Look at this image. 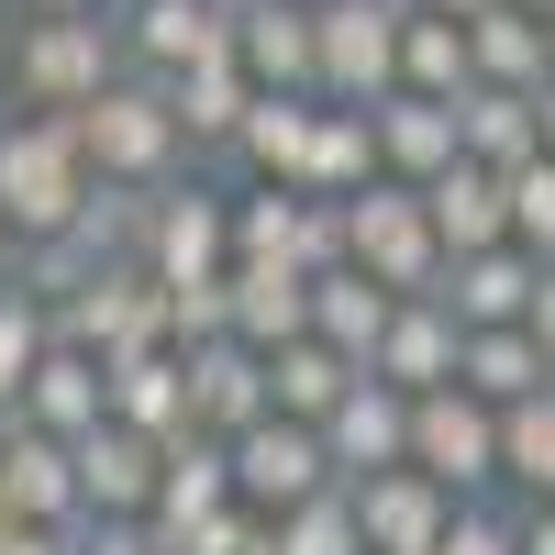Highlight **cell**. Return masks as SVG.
I'll return each instance as SVG.
<instances>
[{
	"instance_id": "cell-48",
	"label": "cell",
	"mask_w": 555,
	"mask_h": 555,
	"mask_svg": "<svg viewBox=\"0 0 555 555\" xmlns=\"http://www.w3.org/2000/svg\"><path fill=\"white\" fill-rule=\"evenodd\" d=\"M544 156H555V78H544Z\"/></svg>"
},
{
	"instance_id": "cell-13",
	"label": "cell",
	"mask_w": 555,
	"mask_h": 555,
	"mask_svg": "<svg viewBox=\"0 0 555 555\" xmlns=\"http://www.w3.org/2000/svg\"><path fill=\"white\" fill-rule=\"evenodd\" d=\"M156 489H167V444L145 434H78V500H89V522H156Z\"/></svg>"
},
{
	"instance_id": "cell-41",
	"label": "cell",
	"mask_w": 555,
	"mask_h": 555,
	"mask_svg": "<svg viewBox=\"0 0 555 555\" xmlns=\"http://www.w3.org/2000/svg\"><path fill=\"white\" fill-rule=\"evenodd\" d=\"M78 555H167L156 522H78Z\"/></svg>"
},
{
	"instance_id": "cell-16",
	"label": "cell",
	"mask_w": 555,
	"mask_h": 555,
	"mask_svg": "<svg viewBox=\"0 0 555 555\" xmlns=\"http://www.w3.org/2000/svg\"><path fill=\"white\" fill-rule=\"evenodd\" d=\"M455 366H467V322H455L444 300H400L389 334H378V356H366V378L434 400V389H455Z\"/></svg>"
},
{
	"instance_id": "cell-39",
	"label": "cell",
	"mask_w": 555,
	"mask_h": 555,
	"mask_svg": "<svg viewBox=\"0 0 555 555\" xmlns=\"http://www.w3.org/2000/svg\"><path fill=\"white\" fill-rule=\"evenodd\" d=\"M512 245H533V256L555 267V156L512 167Z\"/></svg>"
},
{
	"instance_id": "cell-24",
	"label": "cell",
	"mask_w": 555,
	"mask_h": 555,
	"mask_svg": "<svg viewBox=\"0 0 555 555\" xmlns=\"http://www.w3.org/2000/svg\"><path fill=\"white\" fill-rule=\"evenodd\" d=\"M378 178H389V167H378V112H356V101H322L300 190H311V201H366Z\"/></svg>"
},
{
	"instance_id": "cell-27",
	"label": "cell",
	"mask_w": 555,
	"mask_h": 555,
	"mask_svg": "<svg viewBox=\"0 0 555 555\" xmlns=\"http://www.w3.org/2000/svg\"><path fill=\"white\" fill-rule=\"evenodd\" d=\"M222 500H234V444H222V434H178V444H167V489H156L167 555H178V533H190V522H211Z\"/></svg>"
},
{
	"instance_id": "cell-4",
	"label": "cell",
	"mask_w": 555,
	"mask_h": 555,
	"mask_svg": "<svg viewBox=\"0 0 555 555\" xmlns=\"http://www.w3.org/2000/svg\"><path fill=\"white\" fill-rule=\"evenodd\" d=\"M133 267L156 289H201V278H234V178H178V190L145 201V234H133Z\"/></svg>"
},
{
	"instance_id": "cell-37",
	"label": "cell",
	"mask_w": 555,
	"mask_h": 555,
	"mask_svg": "<svg viewBox=\"0 0 555 555\" xmlns=\"http://www.w3.org/2000/svg\"><path fill=\"white\" fill-rule=\"evenodd\" d=\"M278 555H366L356 489H322V500H300V512H278Z\"/></svg>"
},
{
	"instance_id": "cell-35",
	"label": "cell",
	"mask_w": 555,
	"mask_h": 555,
	"mask_svg": "<svg viewBox=\"0 0 555 555\" xmlns=\"http://www.w3.org/2000/svg\"><path fill=\"white\" fill-rule=\"evenodd\" d=\"M500 478H512L522 500H555V389L500 411Z\"/></svg>"
},
{
	"instance_id": "cell-46",
	"label": "cell",
	"mask_w": 555,
	"mask_h": 555,
	"mask_svg": "<svg viewBox=\"0 0 555 555\" xmlns=\"http://www.w3.org/2000/svg\"><path fill=\"white\" fill-rule=\"evenodd\" d=\"M411 12H444V23H478L489 0H411Z\"/></svg>"
},
{
	"instance_id": "cell-49",
	"label": "cell",
	"mask_w": 555,
	"mask_h": 555,
	"mask_svg": "<svg viewBox=\"0 0 555 555\" xmlns=\"http://www.w3.org/2000/svg\"><path fill=\"white\" fill-rule=\"evenodd\" d=\"M512 12H555V0H512Z\"/></svg>"
},
{
	"instance_id": "cell-7",
	"label": "cell",
	"mask_w": 555,
	"mask_h": 555,
	"mask_svg": "<svg viewBox=\"0 0 555 555\" xmlns=\"http://www.w3.org/2000/svg\"><path fill=\"white\" fill-rule=\"evenodd\" d=\"M411 467H423L434 489H455V500H500V489H512V478H500V411L478 389L411 400Z\"/></svg>"
},
{
	"instance_id": "cell-1",
	"label": "cell",
	"mask_w": 555,
	"mask_h": 555,
	"mask_svg": "<svg viewBox=\"0 0 555 555\" xmlns=\"http://www.w3.org/2000/svg\"><path fill=\"white\" fill-rule=\"evenodd\" d=\"M78 122V156H89V178H101V190H133V201H156V190H178V178H190L201 156H190V122H178V101L156 78H112L101 101L89 112H67Z\"/></svg>"
},
{
	"instance_id": "cell-25",
	"label": "cell",
	"mask_w": 555,
	"mask_h": 555,
	"mask_svg": "<svg viewBox=\"0 0 555 555\" xmlns=\"http://www.w3.org/2000/svg\"><path fill=\"white\" fill-rule=\"evenodd\" d=\"M311 122H322L311 89H267L256 122H245V145L222 156V167H234V178H267V190H300V167H311Z\"/></svg>"
},
{
	"instance_id": "cell-17",
	"label": "cell",
	"mask_w": 555,
	"mask_h": 555,
	"mask_svg": "<svg viewBox=\"0 0 555 555\" xmlns=\"http://www.w3.org/2000/svg\"><path fill=\"white\" fill-rule=\"evenodd\" d=\"M533 289H544V256L533 245H478V256L444 267L434 300L467 322V334H500V322H533Z\"/></svg>"
},
{
	"instance_id": "cell-10",
	"label": "cell",
	"mask_w": 555,
	"mask_h": 555,
	"mask_svg": "<svg viewBox=\"0 0 555 555\" xmlns=\"http://www.w3.org/2000/svg\"><path fill=\"white\" fill-rule=\"evenodd\" d=\"M400 12L411 0H334L322 12V101H356V112H378L389 89H400Z\"/></svg>"
},
{
	"instance_id": "cell-45",
	"label": "cell",
	"mask_w": 555,
	"mask_h": 555,
	"mask_svg": "<svg viewBox=\"0 0 555 555\" xmlns=\"http://www.w3.org/2000/svg\"><path fill=\"white\" fill-rule=\"evenodd\" d=\"M533 345H544V366H555V267H544V289H533Z\"/></svg>"
},
{
	"instance_id": "cell-40",
	"label": "cell",
	"mask_w": 555,
	"mask_h": 555,
	"mask_svg": "<svg viewBox=\"0 0 555 555\" xmlns=\"http://www.w3.org/2000/svg\"><path fill=\"white\" fill-rule=\"evenodd\" d=\"M434 555H522V512H500V500H467L455 512V533Z\"/></svg>"
},
{
	"instance_id": "cell-9",
	"label": "cell",
	"mask_w": 555,
	"mask_h": 555,
	"mask_svg": "<svg viewBox=\"0 0 555 555\" xmlns=\"http://www.w3.org/2000/svg\"><path fill=\"white\" fill-rule=\"evenodd\" d=\"M112 44L133 78H190L211 56H234V0H112Z\"/></svg>"
},
{
	"instance_id": "cell-36",
	"label": "cell",
	"mask_w": 555,
	"mask_h": 555,
	"mask_svg": "<svg viewBox=\"0 0 555 555\" xmlns=\"http://www.w3.org/2000/svg\"><path fill=\"white\" fill-rule=\"evenodd\" d=\"M44 345H56V311L34 289H0V423L23 411V378L44 366Z\"/></svg>"
},
{
	"instance_id": "cell-12",
	"label": "cell",
	"mask_w": 555,
	"mask_h": 555,
	"mask_svg": "<svg viewBox=\"0 0 555 555\" xmlns=\"http://www.w3.org/2000/svg\"><path fill=\"white\" fill-rule=\"evenodd\" d=\"M0 512L78 533V522H89V500H78V444L34 434V423H0Z\"/></svg>"
},
{
	"instance_id": "cell-3",
	"label": "cell",
	"mask_w": 555,
	"mask_h": 555,
	"mask_svg": "<svg viewBox=\"0 0 555 555\" xmlns=\"http://www.w3.org/2000/svg\"><path fill=\"white\" fill-rule=\"evenodd\" d=\"M122 78L112 12L101 23H0V112H89Z\"/></svg>"
},
{
	"instance_id": "cell-31",
	"label": "cell",
	"mask_w": 555,
	"mask_h": 555,
	"mask_svg": "<svg viewBox=\"0 0 555 555\" xmlns=\"http://www.w3.org/2000/svg\"><path fill=\"white\" fill-rule=\"evenodd\" d=\"M467 56H478V89H544L555 56H544V12H512V0H489L467 23Z\"/></svg>"
},
{
	"instance_id": "cell-22",
	"label": "cell",
	"mask_w": 555,
	"mask_h": 555,
	"mask_svg": "<svg viewBox=\"0 0 555 555\" xmlns=\"http://www.w3.org/2000/svg\"><path fill=\"white\" fill-rule=\"evenodd\" d=\"M423 211H434V234H444V256H478V245H512V178L500 167H478V156H455L434 190H423Z\"/></svg>"
},
{
	"instance_id": "cell-51",
	"label": "cell",
	"mask_w": 555,
	"mask_h": 555,
	"mask_svg": "<svg viewBox=\"0 0 555 555\" xmlns=\"http://www.w3.org/2000/svg\"><path fill=\"white\" fill-rule=\"evenodd\" d=\"M300 12H334V0H300Z\"/></svg>"
},
{
	"instance_id": "cell-38",
	"label": "cell",
	"mask_w": 555,
	"mask_h": 555,
	"mask_svg": "<svg viewBox=\"0 0 555 555\" xmlns=\"http://www.w3.org/2000/svg\"><path fill=\"white\" fill-rule=\"evenodd\" d=\"M178 555H278V522L256 512V500H222L211 522H190V533H178Z\"/></svg>"
},
{
	"instance_id": "cell-26",
	"label": "cell",
	"mask_w": 555,
	"mask_h": 555,
	"mask_svg": "<svg viewBox=\"0 0 555 555\" xmlns=\"http://www.w3.org/2000/svg\"><path fill=\"white\" fill-rule=\"evenodd\" d=\"M112 423L122 434H145V444H178V434H201L190 423V356H133V366H112Z\"/></svg>"
},
{
	"instance_id": "cell-8",
	"label": "cell",
	"mask_w": 555,
	"mask_h": 555,
	"mask_svg": "<svg viewBox=\"0 0 555 555\" xmlns=\"http://www.w3.org/2000/svg\"><path fill=\"white\" fill-rule=\"evenodd\" d=\"M56 334L89 345L101 366H133V356H167V345H178V311H167V289H156L145 267H101V278L56 311Z\"/></svg>"
},
{
	"instance_id": "cell-2",
	"label": "cell",
	"mask_w": 555,
	"mask_h": 555,
	"mask_svg": "<svg viewBox=\"0 0 555 555\" xmlns=\"http://www.w3.org/2000/svg\"><path fill=\"white\" fill-rule=\"evenodd\" d=\"M89 201H101V178H89V156H78V122L0 112V222H12V245L78 234Z\"/></svg>"
},
{
	"instance_id": "cell-23",
	"label": "cell",
	"mask_w": 555,
	"mask_h": 555,
	"mask_svg": "<svg viewBox=\"0 0 555 555\" xmlns=\"http://www.w3.org/2000/svg\"><path fill=\"white\" fill-rule=\"evenodd\" d=\"M167 101H178V122H190V156H234L267 89L245 78V56H211V67H190V78H167Z\"/></svg>"
},
{
	"instance_id": "cell-14",
	"label": "cell",
	"mask_w": 555,
	"mask_h": 555,
	"mask_svg": "<svg viewBox=\"0 0 555 555\" xmlns=\"http://www.w3.org/2000/svg\"><path fill=\"white\" fill-rule=\"evenodd\" d=\"M455 512H467V500H455V489H434L423 467H378V478L356 489L366 555H434V544L455 533Z\"/></svg>"
},
{
	"instance_id": "cell-32",
	"label": "cell",
	"mask_w": 555,
	"mask_h": 555,
	"mask_svg": "<svg viewBox=\"0 0 555 555\" xmlns=\"http://www.w3.org/2000/svg\"><path fill=\"white\" fill-rule=\"evenodd\" d=\"M400 89H411V101H467V89H478L467 23H444V12H400Z\"/></svg>"
},
{
	"instance_id": "cell-15",
	"label": "cell",
	"mask_w": 555,
	"mask_h": 555,
	"mask_svg": "<svg viewBox=\"0 0 555 555\" xmlns=\"http://www.w3.org/2000/svg\"><path fill=\"white\" fill-rule=\"evenodd\" d=\"M12 423H34V434H56V444H78V434H101L112 423V366L89 356V345H44V366L23 378V411Z\"/></svg>"
},
{
	"instance_id": "cell-6",
	"label": "cell",
	"mask_w": 555,
	"mask_h": 555,
	"mask_svg": "<svg viewBox=\"0 0 555 555\" xmlns=\"http://www.w3.org/2000/svg\"><path fill=\"white\" fill-rule=\"evenodd\" d=\"M300 267V278H334L345 267V201H311V190H267V178H234V267Z\"/></svg>"
},
{
	"instance_id": "cell-11",
	"label": "cell",
	"mask_w": 555,
	"mask_h": 555,
	"mask_svg": "<svg viewBox=\"0 0 555 555\" xmlns=\"http://www.w3.org/2000/svg\"><path fill=\"white\" fill-rule=\"evenodd\" d=\"M345 489L334 478V444H322V423H289V411H267L256 434H234V500H256V512H300V500Z\"/></svg>"
},
{
	"instance_id": "cell-42",
	"label": "cell",
	"mask_w": 555,
	"mask_h": 555,
	"mask_svg": "<svg viewBox=\"0 0 555 555\" xmlns=\"http://www.w3.org/2000/svg\"><path fill=\"white\" fill-rule=\"evenodd\" d=\"M0 555H78V533H56V522H12V512H0Z\"/></svg>"
},
{
	"instance_id": "cell-34",
	"label": "cell",
	"mask_w": 555,
	"mask_h": 555,
	"mask_svg": "<svg viewBox=\"0 0 555 555\" xmlns=\"http://www.w3.org/2000/svg\"><path fill=\"white\" fill-rule=\"evenodd\" d=\"M455 389H478L489 411H512L533 389H555V366L533 345V322H500V334H467V366H455Z\"/></svg>"
},
{
	"instance_id": "cell-50",
	"label": "cell",
	"mask_w": 555,
	"mask_h": 555,
	"mask_svg": "<svg viewBox=\"0 0 555 555\" xmlns=\"http://www.w3.org/2000/svg\"><path fill=\"white\" fill-rule=\"evenodd\" d=\"M544 56H555V12H544Z\"/></svg>"
},
{
	"instance_id": "cell-30",
	"label": "cell",
	"mask_w": 555,
	"mask_h": 555,
	"mask_svg": "<svg viewBox=\"0 0 555 555\" xmlns=\"http://www.w3.org/2000/svg\"><path fill=\"white\" fill-rule=\"evenodd\" d=\"M389 311H400V289H378L366 267H334V278H311V334L334 345V356H378V334H389Z\"/></svg>"
},
{
	"instance_id": "cell-28",
	"label": "cell",
	"mask_w": 555,
	"mask_h": 555,
	"mask_svg": "<svg viewBox=\"0 0 555 555\" xmlns=\"http://www.w3.org/2000/svg\"><path fill=\"white\" fill-rule=\"evenodd\" d=\"M455 133H467V156L478 167H533L544 156V89H467V101H455Z\"/></svg>"
},
{
	"instance_id": "cell-44",
	"label": "cell",
	"mask_w": 555,
	"mask_h": 555,
	"mask_svg": "<svg viewBox=\"0 0 555 555\" xmlns=\"http://www.w3.org/2000/svg\"><path fill=\"white\" fill-rule=\"evenodd\" d=\"M522 555H555V500H522Z\"/></svg>"
},
{
	"instance_id": "cell-29",
	"label": "cell",
	"mask_w": 555,
	"mask_h": 555,
	"mask_svg": "<svg viewBox=\"0 0 555 555\" xmlns=\"http://www.w3.org/2000/svg\"><path fill=\"white\" fill-rule=\"evenodd\" d=\"M300 334H311V278L245 256V267H234V345L278 356V345H300Z\"/></svg>"
},
{
	"instance_id": "cell-19",
	"label": "cell",
	"mask_w": 555,
	"mask_h": 555,
	"mask_svg": "<svg viewBox=\"0 0 555 555\" xmlns=\"http://www.w3.org/2000/svg\"><path fill=\"white\" fill-rule=\"evenodd\" d=\"M322 444H334V478H345V489H366L378 467H411V389L356 378V389H345V411L322 423Z\"/></svg>"
},
{
	"instance_id": "cell-33",
	"label": "cell",
	"mask_w": 555,
	"mask_h": 555,
	"mask_svg": "<svg viewBox=\"0 0 555 555\" xmlns=\"http://www.w3.org/2000/svg\"><path fill=\"white\" fill-rule=\"evenodd\" d=\"M356 378H366V366L334 356L322 334H300V345H278V356H267V389H278V411H289V423H334Z\"/></svg>"
},
{
	"instance_id": "cell-20",
	"label": "cell",
	"mask_w": 555,
	"mask_h": 555,
	"mask_svg": "<svg viewBox=\"0 0 555 555\" xmlns=\"http://www.w3.org/2000/svg\"><path fill=\"white\" fill-rule=\"evenodd\" d=\"M234 56H245L256 89H311L322 78V12H300V0H234Z\"/></svg>"
},
{
	"instance_id": "cell-47",
	"label": "cell",
	"mask_w": 555,
	"mask_h": 555,
	"mask_svg": "<svg viewBox=\"0 0 555 555\" xmlns=\"http://www.w3.org/2000/svg\"><path fill=\"white\" fill-rule=\"evenodd\" d=\"M12 267H23V245H12V222H0V289H12Z\"/></svg>"
},
{
	"instance_id": "cell-5",
	"label": "cell",
	"mask_w": 555,
	"mask_h": 555,
	"mask_svg": "<svg viewBox=\"0 0 555 555\" xmlns=\"http://www.w3.org/2000/svg\"><path fill=\"white\" fill-rule=\"evenodd\" d=\"M345 267H366V278H378V289H400V300H434L455 256H444V234H434L423 190L378 178L366 201H345Z\"/></svg>"
},
{
	"instance_id": "cell-18",
	"label": "cell",
	"mask_w": 555,
	"mask_h": 555,
	"mask_svg": "<svg viewBox=\"0 0 555 555\" xmlns=\"http://www.w3.org/2000/svg\"><path fill=\"white\" fill-rule=\"evenodd\" d=\"M178 356H190V423H201V434H222V444H234V434H256L267 411H278L267 356H256V345H234V334H222V345H178Z\"/></svg>"
},
{
	"instance_id": "cell-21",
	"label": "cell",
	"mask_w": 555,
	"mask_h": 555,
	"mask_svg": "<svg viewBox=\"0 0 555 555\" xmlns=\"http://www.w3.org/2000/svg\"><path fill=\"white\" fill-rule=\"evenodd\" d=\"M455 156H467L455 101H411V89H389V101H378V167L400 178V190H434Z\"/></svg>"
},
{
	"instance_id": "cell-43",
	"label": "cell",
	"mask_w": 555,
	"mask_h": 555,
	"mask_svg": "<svg viewBox=\"0 0 555 555\" xmlns=\"http://www.w3.org/2000/svg\"><path fill=\"white\" fill-rule=\"evenodd\" d=\"M112 0H12V23H101Z\"/></svg>"
}]
</instances>
